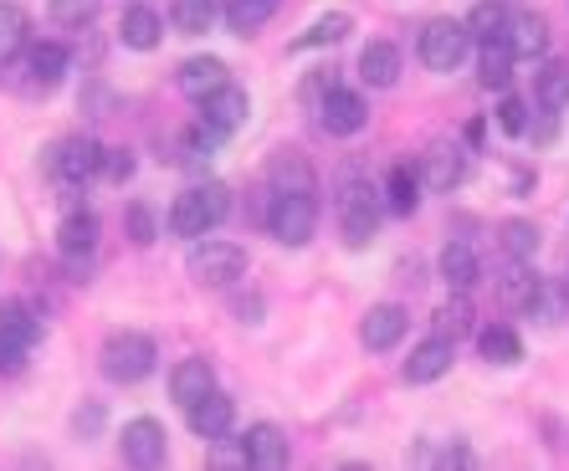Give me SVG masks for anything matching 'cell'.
I'll return each mask as SVG.
<instances>
[{
    "mask_svg": "<svg viewBox=\"0 0 569 471\" xmlns=\"http://www.w3.org/2000/svg\"><path fill=\"white\" fill-rule=\"evenodd\" d=\"M226 216H231V190H226V184H216V180H206V184H190V190H180V196H174L170 231L196 241V236H211Z\"/></svg>",
    "mask_w": 569,
    "mask_h": 471,
    "instance_id": "cell-1",
    "label": "cell"
},
{
    "mask_svg": "<svg viewBox=\"0 0 569 471\" xmlns=\"http://www.w3.org/2000/svg\"><path fill=\"white\" fill-rule=\"evenodd\" d=\"M267 231L278 236L282 247H308L318 231V200L313 190H272L267 206Z\"/></svg>",
    "mask_w": 569,
    "mask_h": 471,
    "instance_id": "cell-2",
    "label": "cell"
},
{
    "mask_svg": "<svg viewBox=\"0 0 569 471\" xmlns=\"http://www.w3.org/2000/svg\"><path fill=\"white\" fill-rule=\"evenodd\" d=\"M186 272L196 277L200 288H231V282H241L247 277V251L237 247V241H200L196 236V247H190L186 257Z\"/></svg>",
    "mask_w": 569,
    "mask_h": 471,
    "instance_id": "cell-3",
    "label": "cell"
},
{
    "mask_svg": "<svg viewBox=\"0 0 569 471\" xmlns=\"http://www.w3.org/2000/svg\"><path fill=\"white\" fill-rule=\"evenodd\" d=\"M416 52L431 72H457L472 52V31L467 21H451V16H437V21H426L421 27V41H416Z\"/></svg>",
    "mask_w": 569,
    "mask_h": 471,
    "instance_id": "cell-4",
    "label": "cell"
},
{
    "mask_svg": "<svg viewBox=\"0 0 569 471\" xmlns=\"http://www.w3.org/2000/svg\"><path fill=\"white\" fill-rule=\"evenodd\" d=\"M154 359H159V349H154V339L149 333H113V339L103 343V374L113 384H139V380H149L154 374Z\"/></svg>",
    "mask_w": 569,
    "mask_h": 471,
    "instance_id": "cell-5",
    "label": "cell"
},
{
    "mask_svg": "<svg viewBox=\"0 0 569 471\" xmlns=\"http://www.w3.org/2000/svg\"><path fill=\"white\" fill-rule=\"evenodd\" d=\"M47 170H52L62 184L93 180V174L103 170V144H98V139H88V133H72V139H62V144L47 154Z\"/></svg>",
    "mask_w": 569,
    "mask_h": 471,
    "instance_id": "cell-6",
    "label": "cell"
},
{
    "mask_svg": "<svg viewBox=\"0 0 569 471\" xmlns=\"http://www.w3.org/2000/svg\"><path fill=\"white\" fill-rule=\"evenodd\" d=\"M119 457L129 461V467H159V461L170 457V431H164L159 420H149V415L129 420L123 435H119Z\"/></svg>",
    "mask_w": 569,
    "mask_h": 471,
    "instance_id": "cell-7",
    "label": "cell"
},
{
    "mask_svg": "<svg viewBox=\"0 0 569 471\" xmlns=\"http://www.w3.org/2000/svg\"><path fill=\"white\" fill-rule=\"evenodd\" d=\"M318 123H323V133H333V139H355V133L370 123V108H365L359 92L329 88L323 98H318Z\"/></svg>",
    "mask_w": 569,
    "mask_h": 471,
    "instance_id": "cell-8",
    "label": "cell"
},
{
    "mask_svg": "<svg viewBox=\"0 0 569 471\" xmlns=\"http://www.w3.org/2000/svg\"><path fill=\"white\" fill-rule=\"evenodd\" d=\"M247 118H252V98H247L241 88H231V82L216 88L211 98H200V123H206L211 133H221V139H231Z\"/></svg>",
    "mask_w": 569,
    "mask_h": 471,
    "instance_id": "cell-9",
    "label": "cell"
},
{
    "mask_svg": "<svg viewBox=\"0 0 569 471\" xmlns=\"http://www.w3.org/2000/svg\"><path fill=\"white\" fill-rule=\"evenodd\" d=\"M451 364H457V343L447 333H431V339H421L411 349L400 374H406V384H437L441 374H451Z\"/></svg>",
    "mask_w": 569,
    "mask_h": 471,
    "instance_id": "cell-10",
    "label": "cell"
},
{
    "mask_svg": "<svg viewBox=\"0 0 569 471\" xmlns=\"http://www.w3.org/2000/svg\"><path fill=\"white\" fill-rule=\"evenodd\" d=\"M406 328H411V313L400 302H375L370 313H365V323H359V343L370 353H390L406 339Z\"/></svg>",
    "mask_w": 569,
    "mask_h": 471,
    "instance_id": "cell-11",
    "label": "cell"
},
{
    "mask_svg": "<svg viewBox=\"0 0 569 471\" xmlns=\"http://www.w3.org/2000/svg\"><path fill=\"white\" fill-rule=\"evenodd\" d=\"M57 247H62L72 272H88V257L98 251V216L93 210H72V216L57 226Z\"/></svg>",
    "mask_w": 569,
    "mask_h": 471,
    "instance_id": "cell-12",
    "label": "cell"
},
{
    "mask_svg": "<svg viewBox=\"0 0 569 471\" xmlns=\"http://www.w3.org/2000/svg\"><path fill=\"white\" fill-rule=\"evenodd\" d=\"M241 451H247V467H257V471H278L292 457L288 431L272 425V420H262V425H252V431L241 435Z\"/></svg>",
    "mask_w": 569,
    "mask_h": 471,
    "instance_id": "cell-13",
    "label": "cell"
},
{
    "mask_svg": "<svg viewBox=\"0 0 569 471\" xmlns=\"http://www.w3.org/2000/svg\"><path fill=\"white\" fill-rule=\"evenodd\" d=\"M186 415H190V431H196V435L221 441V435L231 431V420H237V400H231V394H221V390H206L200 400H190V405H186Z\"/></svg>",
    "mask_w": 569,
    "mask_h": 471,
    "instance_id": "cell-14",
    "label": "cell"
},
{
    "mask_svg": "<svg viewBox=\"0 0 569 471\" xmlns=\"http://www.w3.org/2000/svg\"><path fill=\"white\" fill-rule=\"evenodd\" d=\"M421 180L431 184V190H441V196H451V190L467 180V154L457 144H431L421 154Z\"/></svg>",
    "mask_w": 569,
    "mask_h": 471,
    "instance_id": "cell-15",
    "label": "cell"
},
{
    "mask_svg": "<svg viewBox=\"0 0 569 471\" xmlns=\"http://www.w3.org/2000/svg\"><path fill=\"white\" fill-rule=\"evenodd\" d=\"M437 267H441V282H447L451 292H472L477 277H482V262H477V251L467 247V241H447Z\"/></svg>",
    "mask_w": 569,
    "mask_h": 471,
    "instance_id": "cell-16",
    "label": "cell"
},
{
    "mask_svg": "<svg viewBox=\"0 0 569 471\" xmlns=\"http://www.w3.org/2000/svg\"><path fill=\"white\" fill-rule=\"evenodd\" d=\"M503 41L513 47V57H543L549 52V21L539 11H513Z\"/></svg>",
    "mask_w": 569,
    "mask_h": 471,
    "instance_id": "cell-17",
    "label": "cell"
},
{
    "mask_svg": "<svg viewBox=\"0 0 569 471\" xmlns=\"http://www.w3.org/2000/svg\"><path fill=\"white\" fill-rule=\"evenodd\" d=\"M119 41L129 47V52H154L159 41H164V16L149 11V6H133V11H123Z\"/></svg>",
    "mask_w": 569,
    "mask_h": 471,
    "instance_id": "cell-18",
    "label": "cell"
},
{
    "mask_svg": "<svg viewBox=\"0 0 569 471\" xmlns=\"http://www.w3.org/2000/svg\"><path fill=\"white\" fill-rule=\"evenodd\" d=\"M67 67H72V52H67L62 41H41V47H31V52H27L31 88H41V92H52L57 82L67 78Z\"/></svg>",
    "mask_w": 569,
    "mask_h": 471,
    "instance_id": "cell-19",
    "label": "cell"
},
{
    "mask_svg": "<svg viewBox=\"0 0 569 471\" xmlns=\"http://www.w3.org/2000/svg\"><path fill=\"white\" fill-rule=\"evenodd\" d=\"M226 82H231V72H226V62L221 57H190L186 67H180V92H186V98H211L216 88H226Z\"/></svg>",
    "mask_w": 569,
    "mask_h": 471,
    "instance_id": "cell-20",
    "label": "cell"
},
{
    "mask_svg": "<svg viewBox=\"0 0 569 471\" xmlns=\"http://www.w3.org/2000/svg\"><path fill=\"white\" fill-rule=\"evenodd\" d=\"M477 82L492 92H508V82H513V47H508L503 37L482 41V52H477Z\"/></svg>",
    "mask_w": 569,
    "mask_h": 471,
    "instance_id": "cell-21",
    "label": "cell"
},
{
    "mask_svg": "<svg viewBox=\"0 0 569 471\" xmlns=\"http://www.w3.org/2000/svg\"><path fill=\"white\" fill-rule=\"evenodd\" d=\"M359 78L370 82V88H396V78H400V47L396 41H370V47L359 52Z\"/></svg>",
    "mask_w": 569,
    "mask_h": 471,
    "instance_id": "cell-22",
    "label": "cell"
},
{
    "mask_svg": "<svg viewBox=\"0 0 569 471\" xmlns=\"http://www.w3.org/2000/svg\"><path fill=\"white\" fill-rule=\"evenodd\" d=\"M339 231H345L349 247H370L375 231H380V206L375 200H349V206H339Z\"/></svg>",
    "mask_w": 569,
    "mask_h": 471,
    "instance_id": "cell-23",
    "label": "cell"
},
{
    "mask_svg": "<svg viewBox=\"0 0 569 471\" xmlns=\"http://www.w3.org/2000/svg\"><path fill=\"white\" fill-rule=\"evenodd\" d=\"M206 390H216V369L206 364V359H180V364L170 369V394L180 400V405L200 400Z\"/></svg>",
    "mask_w": 569,
    "mask_h": 471,
    "instance_id": "cell-24",
    "label": "cell"
},
{
    "mask_svg": "<svg viewBox=\"0 0 569 471\" xmlns=\"http://www.w3.org/2000/svg\"><path fill=\"white\" fill-rule=\"evenodd\" d=\"M477 353L488 359V364H518L523 359V339H518L508 323H492V328H477Z\"/></svg>",
    "mask_w": 569,
    "mask_h": 471,
    "instance_id": "cell-25",
    "label": "cell"
},
{
    "mask_svg": "<svg viewBox=\"0 0 569 471\" xmlns=\"http://www.w3.org/2000/svg\"><path fill=\"white\" fill-rule=\"evenodd\" d=\"M216 16H221L216 0H170V27L180 37H206L216 27Z\"/></svg>",
    "mask_w": 569,
    "mask_h": 471,
    "instance_id": "cell-26",
    "label": "cell"
},
{
    "mask_svg": "<svg viewBox=\"0 0 569 471\" xmlns=\"http://www.w3.org/2000/svg\"><path fill=\"white\" fill-rule=\"evenodd\" d=\"M226 27L237 31V37H257V31L278 16V0H226Z\"/></svg>",
    "mask_w": 569,
    "mask_h": 471,
    "instance_id": "cell-27",
    "label": "cell"
},
{
    "mask_svg": "<svg viewBox=\"0 0 569 471\" xmlns=\"http://www.w3.org/2000/svg\"><path fill=\"white\" fill-rule=\"evenodd\" d=\"M267 180H272V190H318L313 164H308L303 154H292V149H282V154L267 164Z\"/></svg>",
    "mask_w": 569,
    "mask_h": 471,
    "instance_id": "cell-28",
    "label": "cell"
},
{
    "mask_svg": "<svg viewBox=\"0 0 569 471\" xmlns=\"http://www.w3.org/2000/svg\"><path fill=\"white\" fill-rule=\"evenodd\" d=\"M385 206L396 210V216H411V210L421 206V170L396 164V170H390V180H385Z\"/></svg>",
    "mask_w": 569,
    "mask_h": 471,
    "instance_id": "cell-29",
    "label": "cell"
},
{
    "mask_svg": "<svg viewBox=\"0 0 569 471\" xmlns=\"http://www.w3.org/2000/svg\"><path fill=\"white\" fill-rule=\"evenodd\" d=\"M431 323H437V333H447L451 343H457V339H467V333H472V328H477L472 298H467V292H451V298L437 308V318H431Z\"/></svg>",
    "mask_w": 569,
    "mask_h": 471,
    "instance_id": "cell-30",
    "label": "cell"
},
{
    "mask_svg": "<svg viewBox=\"0 0 569 471\" xmlns=\"http://www.w3.org/2000/svg\"><path fill=\"white\" fill-rule=\"evenodd\" d=\"M543 277L533 272L529 262H513L503 277H498V298H503V308H529L533 292H539Z\"/></svg>",
    "mask_w": 569,
    "mask_h": 471,
    "instance_id": "cell-31",
    "label": "cell"
},
{
    "mask_svg": "<svg viewBox=\"0 0 569 471\" xmlns=\"http://www.w3.org/2000/svg\"><path fill=\"white\" fill-rule=\"evenodd\" d=\"M498 241H503V251L513 257V262H533V251H539L543 231L533 221H523V216H513V221L498 226Z\"/></svg>",
    "mask_w": 569,
    "mask_h": 471,
    "instance_id": "cell-32",
    "label": "cell"
},
{
    "mask_svg": "<svg viewBox=\"0 0 569 471\" xmlns=\"http://www.w3.org/2000/svg\"><path fill=\"white\" fill-rule=\"evenodd\" d=\"M27 11L16 6V0H0V62H11L16 52H27Z\"/></svg>",
    "mask_w": 569,
    "mask_h": 471,
    "instance_id": "cell-33",
    "label": "cell"
},
{
    "mask_svg": "<svg viewBox=\"0 0 569 471\" xmlns=\"http://www.w3.org/2000/svg\"><path fill=\"white\" fill-rule=\"evenodd\" d=\"M508 6L503 0H477L472 11H467V31H472V41H492V37H503L508 31Z\"/></svg>",
    "mask_w": 569,
    "mask_h": 471,
    "instance_id": "cell-34",
    "label": "cell"
},
{
    "mask_svg": "<svg viewBox=\"0 0 569 471\" xmlns=\"http://www.w3.org/2000/svg\"><path fill=\"white\" fill-rule=\"evenodd\" d=\"M349 31H355V16H349V11H329V16H318L313 31H303L292 47H298V52H308V47H333V41H345Z\"/></svg>",
    "mask_w": 569,
    "mask_h": 471,
    "instance_id": "cell-35",
    "label": "cell"
},
{
    "mask_svg": "<svg viewBox=\"0 0 569 471\" xmlns=\"http://www.w3.org/2000/svg\"><path fill=\"white\" fill-rule=\"evenodd\" d=\"M0 333H11V339H21L31 349V343L41 339V323H37V313H31L21 298H6L0 302Z\"/></svg>",
    "mask_w": 569,
    "mask_h": 471,
    "instance_id": "cell-36",
    "label": "cell"
},
{
    "mask_svg": "<svg viewBox=\"0 0 569 471\" xmlns=\"http://www.w3.org/2000/svg\"><path fill=\"white\" fill-rule=\"evenodd\" d=\"M533 98H539L549 113L569 108V62H549V67H543L539 82H533Z\"/></svg>",
    "mask_w": 569,
    "mask_h": 471,
    "instance_id": "cell-37",
    "label": "cell"
},
{
    "mask_svg": "<svg viewBox=\"0 0 569 471\" xmlns=\"http://www.w3.org/2000/svg\"><path fill=\"white\" fill-rule=\"evenodd\" d=\"M47 11H52L57 27H88V21H98L103 0H52Z\"/></svg>",
    "mask_w": 569,
    "mask_h": 471,
    "instance_id": "cell-38",
    "label": "cell"
},
{
    "mask_svg": "<svg viewBox=\"0 0 569 471\" xmlns=\"http://www.w3.org/2000/svg\"><path fill=\"white\" fill-rule=\"evenodd\" d=\"M123 221H129V236H133V247H149V241H154V236H159V221H154V210H149L144 200H133V206H129V216H123Z\"/></svg>",
    "mask_w": 569,
    "mask_h": 471,
    "instance_id": "cell-39",
    "label": "cell"
},
{
    "mask_svg": "<svg viewBox=\"0 0 569 471\" xmlns=\"http://www.w3.org/2000/svg\"><path fill=\"white\" fill-rule=\"evenodd\" d=\"M498 129L503 133H529V103H523L518 92H503V103H498Z\"/></svg>",
    "mask_w": 569,
    "mask_h": 471,
    "instance_id": "cell-40",
    "label": "cell"
},
{
    "mask_svg": "<svg viewBox=\"0 0 569 471\" xmlns=\"http://www.w3.org/2000/svg\"><path fill=\"white\" fill-rule=\"evenodd\" d=\"M98 174H108V180H129V174H133V154H129V149H103V170H98Z\"/></svg>",
    "mask_w": 569,
    "mask_h": 471,
    "instance_id": "cell-41",
    "label": "cell"
},
{
    "mask_svg": "<svg viewBox=\"0 0 569 471\" xmlns=\"http://www.w3.org/2000/svg\"><path fill=\"white\" fill-rule=\"evenodd\" d=\"M21 364H27V343L11 339V333H0V369H6V374H16Z\"/></svg>",
    "mask_w": 569,
    "mask_h": 471,
    "instance_id": "cell-42",
    "label": "cell"
},
{
    "mask_svg": "<svg viewBox=\"0 0 569 471\" xmlns=\"http://www.w3.org/2000/svg\"><path fill=\"white\" fill-rule=\"evenodd\" d=\"M231 313H237V323H262V298H237Z\"/></svg>",
    "mask_w": 569,
    "mask_h": 471,
    "instance_id": "cell-43",
    "label": "cell"
},
{
    "mask_svg": "<svg viewBox=\"0 0 569 471\" xmlns=\"http://www.w3.org/2000/svg\"><path fill=\"white\" fill-rule=\"evenodd\" d=\"M72 425H78V431H98V425H103V410H98V405L78 410V420H72Z\"/></svg>",
    "mask_w": 569,
    "mask_h": 471,
    "instance_id": "cell-44",
    "label": "cell"
},
{
    "mask_svg": "<svg viewBox=\"0 0 569 471\" xmlns=\"http://www.w3.org/2000/svg\"><path fill=\"white\" fill-rule=\"evenodd\" d=\"M441 467H472V457H467L462 445H451V451H441Z\"/></svg>",
    "mask_w": 569,
    "mask_h": 471,
    "instance_id": "cell-45",
    "label": "cell"
}]
</instances>
